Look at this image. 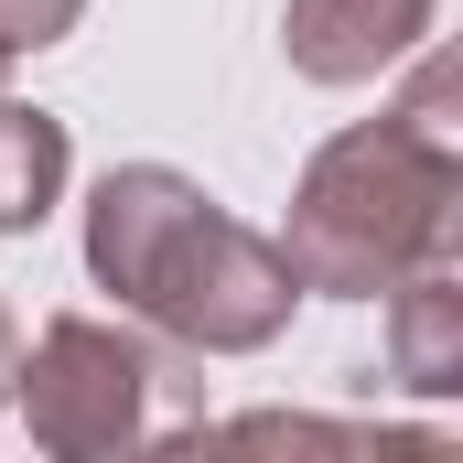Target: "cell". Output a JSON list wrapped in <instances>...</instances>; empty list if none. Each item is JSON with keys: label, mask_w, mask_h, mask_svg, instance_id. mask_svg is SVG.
Masks as SVG:
<instances>
[{"label": "cell", "mask_w": 463, "mask_h": 463, "mask_svg": "<svg viewBox=\"0 0 463 463\" xmlns=\"http://www.w3.org/2000/svg\"><path fill=\"white\" fill-rule=\"evenodd\" d=\"M442 0H291L280 11V54L302 87H377L431 43Z\"/></svg>", "instance_id": "277c9868"}, {"label": "cell", "mask_w": 463, "mask_h": 463, "mask_svg": "<svg viewBox=\"0 0 463 463\" xmlns=\"http://www.w3.org/2000/svg\"><path fill=\"white\" fill-rule=\"evenodd\" d=\"M0 87H11V43H0Z\"/></svg>", "instance_id": "9c48e42d"}, {"label": "cell", "mask_w": 463, "mask_h": 463, "mask_svg": "<svg viewBox=\"0 0 463 463\" xmlns=\"http://www.w3.org/2000/svg\"><path fill=\"white\" fill-rule=\"evenodd\" d=\"M76 22H87V0H0V43L11 54H54Z\"/></svg>", "instance_id": "52a82bcc"}, {"label": "cell", "mask_w": 463, "mask_h": 463, "mask_svg": "<svg viewBox=\"0 0 463 463\" xmlns=\"http://www.w3.org/2000/svg\"><path fill=\"white\" fill-rule=\"evenodd\" d=\"M388 377L410 399H463V269L453 259L388 280Z\"/></svg>", "instance_id": "5b68a950"}, {"label": "cell", "mask_w": 463, "mask_h": 463, "mask_svg": "<svg viewBox=\"0 0 463 463\" xmlns=\"http://www.w3.org/2000/svg\"><path fill=\"white\" fill-rule=\"evenodd\" d=\"M11 410L33 431V453L54 463H118L140 442H173L184 410H173V355L162 335H140L129 313H54L22 366H11Z\"/></svg>", "instance_id": "3957f363"}, {"label": "cell", "mask_w": 463, "mask_h": 463, "mask_svg": "<svg viewBox=\"0 0 463 463\" xmlns=\"http://www.w3.org/2000/svg\"><path fill=\"white\" fill-rule=\"evenodd\" d=\"M11 366H22V324H11V302H0V410H11Z\"/></svg>", "instance_id": "ba28073f"}, {"label": "cell", "mask_w": 463, "mask_h": 463, "mask_svg": "<svg viewBox=\"0 0 463 463\" xmlns=\"http://www.w3.org/2000/svg\"><path fill=\"white\" fill-rule=\"evenodd\" d=\"M453 248H463V140H431L399 109L335 129L291 184L280 259H291L302 302H377L388 280H410Z\"/></svg>", "instance_id": "7a4b0ae2"}, {"label": "cell", "mask_w": 463, "mask_h": 463, "mask_svg": "<svg viewBox=\"0 0 463 463\" xmlns=\"http://www.w3.org/2000/svg\"><path fill=\"white\" fill-rule=\"evenodd\" d=\"M65 184H76V140H65V118L0 87V237H33L54 205H65Z\"/></svg>", "instance_id": "8992f818"}, {"label": "cell", "mask_w": 463, "mask_h": 463, "mask_svg": "<svg viewBox=\"0 0 463 463\" xmlns=\"http://www.w3.org/2000/svg\"><path fill=\"white\" fill-rule=\"evenodd\" d=\"M87 280L173 355H269L302 313L280 237L227 216L173 162H109L87 194Z\"/></svg>", "instance_id": "6da1fadb"}]
</instances>
